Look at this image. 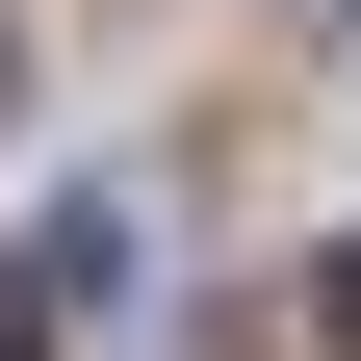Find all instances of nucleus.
Returning <instances> with one entry per match:
<instances>
[{"instance_id":"f257e3e1","label":"nucleus","mask_w":361,"mask_h":361,"mask_svg":"<svg viewBox=\"0 0 361 361\" xmlns=\"http://www.w3.org/2000/svg\"><path fill=\"white\" fill-rule=\"evenodd\" d=\"M0 361H26V284H0Z\"/></svg>"},{"instance_id":"f03ea898","label":"nucleus","mask_w":361,"mask_h":361,"mask_svg":"<svg viewBox=\"0 0 361 361\" xmlns=\"http://www.w3.org/2000/svg\"><path fill=\"white\" fill-rule=\"evenodd\" d=\"M336 336H361V258H336Z\"/></svg>"},{"instance_id":"7ed1b4c3","label":"nucleus","mask_w":361,"mask_h":361,"mask_svg":"<svg viewBox=\"0 0 361 361\" xmlns=\"http://www.w3.org/2000/svg\"><path fill=\"white\" fill-rule=\"evenodd\" d=\"M310 26H361V0H310Z\"/></svg>"}]
</instances>
